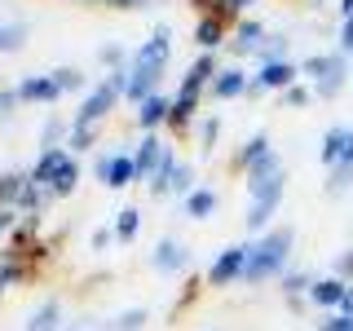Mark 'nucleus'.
<instances>
[{
  "label": "nucleus",
  "instance_id": "38",
  "mask_svg": "<svg viewBox=\"0 0 353 331\" xmlns=\"http://www.w3.org/2000/svg\"><path fill=\"white\" fill-rule=\"evenodd\" d=\"M97 62L110 66V71H119V62H124V49H119V44H102V49H97Z\"/></svg>",
  "mask_w": 353,
  "mask_h": 331
},
{
  "label": "nucleus",
  "instance_id": "34",
  "mask_svg": "<svg viewBox=\"0 0 353 331\" xmlns=\"http://www.w3.org/2000/svg\"><path fill=\"white\" fill-rule=\"evenodd\" d=\"M190 190H199V185H194V168H190V163H176V172H172V194H190Z\"/></svg>",
  "mask_w": 353,
  "mask_h": 331
},
{
  "label": "nucleus",
  "instance_id": "3",
  "mask_svg": "<svg viewBox=\"0 0 353 331\" xmlns=\"http://www.w3.org/2000/svg\"><path fill=\"white\" fill-rule=\"evenodd\" d=\"M283 190H287L283 168H279V172H270V177H252V181H248L252 203H248V212H243V225H248L252 234H265L270 217L279 212V203H283Z\"/></svg>",
  "mask_w": 353,
  "mask_h": 331
},
{
  "label": "nucleus",
  "instance_id": "13",
  "mask_svg": "<svg viewBox=\"0 0 353 331\" xmlns=\"http://www.w3.org/2000/svg\"><path fill=\"white\" fill-rule=\"evenodd\" d=\"M150 265L159 274H181L185 265H190V252H185L176 239H159V243H154V252H150Z\"/></svg>",
  "mask_w": 353,
  "mask_h": 331
},
{
  "label": "nucleus",
  "instance_id": "43",
  "mask_svg": "<svg viewBox=\"0 0 353 331\" xmlns=\"http://www.w3.org/2000/svg\"><path fill=\"white\" fill-rule=\"evenodd\" d=\"M22 102V97H18V88H0V119H5V115H14V106Z\"/></svg>",
  "mask_w": 353,
  "mask_h": 331
},
{
  "label": "nucleus",
  "instance_id": "42",
  "mask_svg": "<svg viewBox=\"0 0 353 331\" xmlns=\"http://www.w3.org/2000/svg\"><path fill=\"white\" fill-rule=\"evenodd\" d=\"M336 279L353 283V248H349V252H340V257H336Z\"/></svg>",
  "mask_w": 353,
  "mask_h": 331
},
{
  "label": "nucleus",
  "instance_id": "27",
  "mask_svg": "<svg viewBox=\"0 0 353 331\" xmlns=\"http://www.w3.org/2000/svg\"><path fill=\"white\" fill-rule=\"evenodd\" d=\"M75 185H80V163H75L71 154H66V159H62V168L53 172V181H49V194H71Z\"/></svg>",
  "mask_w": 353,
  "mask_h": 331
},
{
  "label": "nucleus",
  "instance_id": "7",
  "mask_svg": "<svg viewBox=\"0 0 353 331\" xmlns=\"http://www.w3.org/2000/svg\"><path fill=\"white\" fill-rule=\"evenodd\" d=\"M345 84H349V58L345 53H327V62H323V75L314 80V97H340L345 93Z\"/></svg>",
  "mask_w": 353,
  "mask_h": 331
},
{
  "label": "nucleus",
  "instance_id": "41",
  "mask_svg": "<svg viewBox=\"0 0 353 331\" xmlns=\"http://www.w3.org/2000/svg\"><path fill=\"white\" fill-rule=\"evenodd\" d=\"M93 137H97V128H71V137H66V146L84 150V146H93Z\"/></svg>",
  "mask_w": 353,
  "mask_h": 331
},
{
  "label": "nucleus",
  "instance_id": "40",
  "mask_svg": "<svg viewBox=\"0 0 353 331\" xmlns=\"http://www.w3.org/2000/svg\"><path fill=\"white\" fill-rule=\"evenodd\" d=\"M318 331H353V318L349 314H327L323 323H318Z\"/></svg>",
  "mask_w": 353,
  "mask_h": 331
},
{
  "label": "nucleus",
  "instance_id": "14",
  "mask_svg": "<svg viewBox=\"0 0 353 331\" xmlns=\"http://www.w3.org/2000/svg\"><path fill=\"white\" fill-rule=\"evenodd\" d=\"M345 292H349V283L336 279V274H327V279H314V287H309V301H314L318 309H331V314H340V305H345Z\"/></svg>",
  "mask_w": 353,
  "mask_h": 331
},
{
  "label": "nucleus",
  "instance_id": "5",
  "mask_svg": "<svg viewBox=\"0 0 353 331\" xmlns=\"http://www.w3.org/2000/svg\"><path fill=\"white\" fill-rule=\"evenodd\" d=\"M93 172H97V181H102V185H110V190H124V185L137 181V163H132V154H124V150L97 154Z\"/></svg>",
  "mask_w": 353,
  "mask_h": 331
},
{
  "label": "nucleus",
  "instance_id": "35",
  "mask_svg": "<svg viewBox=\"0 0 353 331\" xmlns=\"http://www.w3.org/2000/svg\"><path fill=\"white\" fill-rule=\"evenodd\" d=\"M53 80H58V88H62V93H75V88L84 93V75L75 71V66H58V71H53Z\"/></svg>",
  "mask_w": 353,
  "mask_h": 331
},
{
  "label": "nucleus",
  "instance_id": "32",
  "mask_svg": "<svg viewBox=\"0 0 353 331\" xmlns=\"http://www.w3.org/2000/svg\"><path fill=\"white\" fill-rule=\"evenodd\" d=\"M146 323H150V314H146V309H124V314H119L115 323H110V331H141Z\"/></svg>",
  "mask_w": 353,
  "mask_h": 331
},
{
  "label": "nucleus",
  "instance_id": "36",
  "mask_svg": "<svg viewBox=\"0 0 353 331\" xmlns=\"http://www.w3.org/2000/svg\"><path fill=\"white\" fill-rule=\"evenodd\" d=\"M199 18H230V0H190Z\"/></svg>",
  "mask_w": 353,
  "mask_h": 331
},
{
  "label": "nucleus",
  "instance_id": "49",
  "mask_svg": "<svg viewBox=\"0 0 353 331\" xmlns=\"http://www.w3.org/2000/svg\"><path fill=\"white\" fill-rule=\"evenodd\" d=\"M248 5H256V0H230V18H234V14H243Z\"/></svg>",
  "mask_w": 353,
  "mask_h": 331
},
{
  "label": "nucleus",
  "instance_id": "28",
  "mask_svg": "<svg viewBox=\"0 0 353 331\" xmlns=\"http://www.w3.org/2000/svg\"><path fill=\"white\" fill-rule=\"evenodd\" d=\"M137 230H141V212H137V208H124V212H115V239H119V243L137 239Z\"/></svg>",
  "mask_w": 353,
  "mask_h": 331
},
{
  "label": "nucleus",
  "instance_id": "4",
  "mask_svg": "<svg viewBox=\"0 0 353 331\" xmlns=\"http://www.w3.org/2000/svg\"><path fill=\"white\" fill-rule=\"evenodd\" d=\"M243 265H248V243H230V248H221L212 257V265H208V287L243 283Z\"/></svg>",
  "mask_w": 353,
  "mask_h": 331
},
{
  "label": "nucleus",
  "instance_id": "11",
  "mask_svg": "<svg viewBox=\"0 0 353 331\" xmlns=\"http://www.w3.org/2000/svg\"><path fill=\"white\" fill-rule=\"evenodd\" d=\"M248 84H252V75L243 71V66H216V75H212V97H221V102H234V97L248 93Z\"/></svg>",
  "mask_w": 353,
  "mask_h": 331
},
{
  "label": "nucleus",
  "instance_id": "29",
  "mask_svg": "<svg viewBox=\"0 0 353 331\" xmlns=\"http://www.w3.org/2000/svg\"><path fill=\"white\" fill-rule=\"evenodd\" d=\"M194 110H199V102H181V97H172V106H168V124H172L176 132H185V128H190V119H194Z\"/></svg>",
  "mask_w": 353,
  "mask_h": 331
},
{
  "label": "nucleus",
  "instance_id": "24",
  "mask_svg": "<svg viewBox=\"0 0 353 331\" xmlns=\"http://www.w3.org/2000/svg\"><path fill=\"white\" fill-rule=\"evenodd\" d=\"M345 190H353V146L345 150V159L336 168H327V194H345Z\"/></svg>",
  "mask_w": 353,
  "mask_h": 331
},
{
  "label": "nucleus",
  "instance_id": "16",
  "mask_svg": "<svg viewBox=\"0 0 353 331\" xmlns=\"http://www.w3.org/2000/svg\"><path fill=\"white\" fill-rule=\"evenodd\" d=\"M18 97L22 102H58L62 88H58V80H53V71L49 75H27V80L18 84Z\"/></svg>",
  "mask_w": 353,
  "mask_h": 331
},
{
  "label": "nucleus",
  "instance_id": "30",
  "mask_svg": "<svg viewBox=\"0 0 353 331\" xmlns=\"http://www.w3.org/2000/svg\"><path fill=\"white\" fill-rule=\"evenodd\" d=\"M261 62H287V36H265L261 53H256V66Z\"/></svg>",
  "mask_w": 353,
  "mask_h": 331
},
{
  "label": "nucleus",
  "instance_id": "6",
  "mask_svg": "<svg viewBox=\"0 0 353 331\" xmlns=\"http://www.w3.org/2000/svg\"><path fill=\"white\" fill-rule=\"evenodd\" d=\"M296 80H301V66H296L292 58L287 62H261L256 66V75H252V84H248V93H265V88H292Z\"/></svg>",
  "mask_w": 353,
  "mask_h": 331
},
{
  "label": "nucleus",
  "instance_id": "48",
  "mask_svg": "<svg viewBox=\"0 0 353 331\" xmlns=\"http://www.w3.org/2000/svg\"><path fill=\"white\" fill-rule=\"evenodd\" d=\"M110 234H115V230H93V248H106Z\"/></svg>",
  "mask_w": 353,
  "mask_h": 331
},
{
  "label": "nucleus",
  "instance_id": "44",
  "mask_svg": "<svg viewBox=\"0 0 353 331\" xmlns=\"http://www.w3.org/2000/svg\"><path fill=\"white\" fill-rule=\"evenodd\" d=\"M323 62H327V53H314V58L301 62V71L309 75V80H318V75H323Z\"/></svg>",
  "mask_w": 353,
  "mask_h": 331
},
{
  "label": "nucleus",
  "instance_id": "15",
  "mask_svg": "<svg viewBox=\"0 0 353 331\" xmlns=\"http://www.w3.org/2000/svg\"><path fill=\"white\" fill-rule=\"evenodd\" d=\"M353 146V128L349 124H336V128H327L323 132V146H318V159L327 163V168H336L340 159H345V150Z\"/></svg>",
  "mask_w": 353,
  "mask_h": 331
},
{
  "label": "nucleus",
  "instance_id": "9",
  "mask_svg": "<svg viewBox=\"0 0 353 331\" xmlns=\"http://www.w3.org/2000/svg\"><path fill=\"white\" fill-rule=\"evenodd\" d=\"M212 75H216V58L212 53H199V58L185 66V75H181V102H199V93H203L208 84H212Z\"/></svg>",
  "mask_w": 353,
  "mask_h": 331
},
{
  "label": "nucleus",
  "instance_id": "20",
  "mask_svg": "<svg viewBox=\"0 0 353 331\" xmlns=\"http://www.w3.org/2000/svg\"><path fill=\"white\" fill-rule=\"evenodd\" d=\"M31 279V265H27V252H9L5 261H0V296L9 292L14 283H27Z\"/></svg>",
  "mask_w": 353,
  "mask_h": 331
},
{
  "label": "nucleus",
  "instance_id": "19",
  "mask_svg": "<svg viewBox=\"0 0 353 331\" xmlns=\"http://www.w3.org/2000/svg\"><path fill=\"white\" fill-rule=\"evenodd\" d=\"M62 159H66V150H62V146H49V150H44L40 159H36V168L27 172V177H31V185H40V190H49L53 172L62 168Z\"/></svg>",
  "mask_w": 353,
  "mask_h": 331
},
{
  "label": "nucleus",
  "instance_id": "46",
  "mask_svg": "<svg viewBox=\"0 0 353 331\" xmlns=\"http://www.w3.org/2000/svg\"><path fill=\"white\" fill-rule=\"evenodd\" d=\"M340 53H353V18H345V27H340Z\"/></svg>",
  "mask_w": 353,
  "mask_h": 331
},
{
  "label": "nucleus",
  "instance_id": "17",
  "mask_svg": "<svg viewBox=\"0 0 353 331\" xmlns=\"http://www.w3.org/2000/svg\"><path fill=\"white\" fill-rule=\"evenodd\" d=\"M168 106H172V97H163V93H150L146 102L137 106V124L146 128V132H154L159 124H168Z\"/></svg>",
  "mask_w": 353,
  "mask_h": 331
},
{
  "label": "nucleus",
  "instance_id": "31",
  "mask_svg": "<svg viewBox=\"0 0 353 331\" xmlns=\"http://www.w3.org/2000/svg\"><path fill=\"white\" fill-rule=\"evenodd\" d=\"M22 40H27V27H18V22H0V53L22 49Z\"/></svg>",
  "mask_w": 353,
  "mask_h": 331
},
{
  "label": "nucleus",
  "instance_id": "33",
  "mask_svg": "<svg viewBox=\"0 0 353 331\" xmlns=\"http://www.w3.org/2000/svg\"><path fill=\"white\" fill-rule=\"evenodd\" d=\"M309 287H314V279H309L305 270H292L283 279V292H287V301H296V296H309Z\"/></svg>",
  "mask_w": 353,
  "mask_h": 331
},
{
  "label": "nucleus",
  "instance_id": "50",
  "mask_svg": "<svg viewBox=\"0 0 353 331\" xmlns=\"http://www.w3.org/2000/svg\"><path fill=\"white\" fill-rule=\"evenodd\" d=\"M340 314H349V318H353V283H349V292H345V305H340Z\"/></svg>",
  "mask_w": 353,
  "mask_h": 331
},
{
  "label": "nucleus",
  "instance_id": "26",
  "mask_svg": "<svg viewBox=\"0 0 353 331\" xmlns=\"http://www.w3.org/2000/svg\"><path fill=\"white\" fill-rule=\"evenodd\" d=\"M194 40H199V49H216L221 40H225V18H199L194 22Z\"/></svg>",
  "mask_w": 353,
  "mask_h": 331
},
{
  "label": "nucleus",
  "instance_id": "39",
  "mask_svg": "<svg viewBox=\"0 0 353 331\" xmlns=\"http://www.w3.org/2000/svg\"><path fill=\"white\" fill-rule=\"evenodd\" d=\"M62 119H49V124H44L40 128V141H44V150H49V146H62Z\"/></svg>",
  "mask_w": 353,
  "mask_h": 331
},
{
  "label": "nucleus",
  "instance_id": "47",
  "mask_svg": "<svg viewBox=\"0 0 353 331\" xmlns=\"http://www.w3.org/2000/svg\"><path fill=\"white\" fill-rule=\"evenodd\" d=\"M102 5H110V9H146L150 0H102Z\"/></svg>",
  "mask_w": 353,
  "mask_h": 331
},
{
  "label": "nucleus",
  "instance_id": "18",
  "mask_svg": "<svg viewBox=\"0 0 353 331\" xmlns=\"http://www.w3.org/2000/svg\"><path fill=\"white\" fill-rule=\"evenodd\" d=\"M27 331H62V301H58V296H49L44 305L31 309Z\"/></svg>",
  "mask_w": 353,
  "mask_h": 331
},
{
  "label": "nucleus",
  "instance_id": "21",
  "mask_svg": "<svg viewBox=\"0 0 353 331\" xmlns=\"http://www.w3.org/2000/svg\"><path fill=\"white\" fill-rule=\"evenodd\" d=\"M27 185H31V177H22V172H0V208H5V212H18Z\"/></svg>",
  "mask_w": 353,
  "mask_h": 331
},
{
  "label": "nucleus",
  "instance_id": "25",
  "mask_svg": "<svg viewBox=\"0 0 353 331\" xmlns=\"http://www.w3.org/2000/svg\"><path fill=\"white\" fill-rule=\"evenodd\" d=\"M216 203H221V199H216V190H203V185H199V190H190V194H185V217H194V221H208V217L216 212Z\"/></svg>",
  "mask_w": 353,
  "mask_h": 331
},
{
  "label": "nucleus",
  "instance_id": "51",
  "mask_svg": "<svg viewBox=\"0 0 353 331\" xmlns=\"http://www.w3.org/2000/svg\"><path fill=\"white\" fill-rule=\"evenodd\" d=\"M9 225H14V212H5V208H0V234H5Z\"/></svg>",
  "mask_w": 353,
  "mask_h": 331
},
{
  "label": "nucleus",
  "instance_id": "37",
  "mask_svg": "<svg viewBox=\"0 0 353 331\" xmlns=\"http://www.w3.org/2000/svg\"><path fill=\"white\" fill-rule=\"evenodd\" d=\"M283 102L301 110V106H309V102H314V88H305V84H292V88H287V93H283Z\"/></svg>",
  "mask_w": 353,
  "mask_h": 331
},
{
  "label": "nucleus",
  "instance_id": "2",
  "mask_svg": "<svg viewBox=\"0 0 353 331\" xmlns=\"http://www.w3.org/2000/svg\"><path fill=\"white\" fill-rule=\"evenodd\" d=\"M124 88H128V71H106L102 84H93V88L80 97V110H75L71 128H97V124L110 115V110H115L119 97H124Z\"/></svg>",
  "mask_w": 353,
  "mask_h": 331
},
{
  "label": "nucleus",
  "instance_id": "45",
  "mask_svg": "<svg viewBox=\"0 0 353 331\" xmlns=\"http://www.w3.org/2000/svg\"><path fill=\"white\" fill-rule=\"evenodd\" d=\"M216 132H221V119H203V128H199V137H203V146H208V150H212Z\"/></svg>",
  "mask_w": 353,
  "mask_h": 331
},
{
  "label": "nucleus",
  "instance_id": "53",
  "mask_svg": "<svg viewBox=\"0 0 353 331\" xmlns=\"http://www.w3.org/2000/svg\"><path fill=\"white\" fill-rule=\"evenodd\" d=\"M88 5H102V0H88Z\"/></svg>",
  "mask_w": 353,
  "mask_h": 331
},
{
  "label": "nucleus",
  "instance_id": "12",
  "mask_svg": "<svg viewBox=\"0 0 353 331\" xmlns=\"http://www.w3.org/2000/svg\"><path fill=\"white\" fill-rule=\"evenodd\" d=\"M159 80H163V71H150V66L132 62V66H128V88H124V97L141 106L150 93H159Z\"/></svg>",
  "mask_w": 353,
  "mask_h": 331
},
{
  "label": "nucleus",
  "instance_id": "1",
  "mask_svg": "<svg viewBox=\"0 0 353 331\" xmlns=\"http://www.w3.org/2000/svg\"><path fill=\"white\" fill-rule=\"evenodd\" d=\"M296 248V230L279 225V230H265L256 243H248V265H243V283H265L287 265Z\"/></svg>",
  "mask_w": 353,
  "mask_h": 331
},
{
  "label": "nucleus",
  "instance_id": "8",
  "mask_svg": "<svg viewBox=\"0 0 353 331\" xmlns=\"http://www.w3.org/2000/svg\"><path fill=\"white\" fill-rule=\"evenodd\" d=\"M172 58V31H168V22H159V27L150 31V40L141 44L137 53H132V62H141V66H150V71H163Z\"/></svg>",
  "mask_w": 353,
  "mask_h": 331
},
{
  "label": "nucleus",
  "instance_id": "52",
  "mask_svg": "<svg viewBox=\"0 0 353 331\" xmlns=\"http://www.w3.org/2000/svg\"><path fill=\"white\" fill-rule=\"evenodd\" d=\"M340 14H345V18H353V0H340Z\"/></svg>",
  "mask_w": 353,
  "mask_h": 331
},
{
  "label": "nucleus",
  "instance_id": "10",
  "mask_svg": "<svg viewBox=\"0 0 353 331\" xmlns=\"http://www.w3.org/2000/svg\"><path fill=\"white\" fill-rule=\"evenodd\" d=\"M163 159H168V146H163L154 132H146V137L137 141V150H132V163H137V181H150V177L163 168Z\"/></svg>",
  "mask_w": 353,
  "mask_h": 331
},
{
  "label": "nucleus",
  "instance_id": "23",
  "mask_svg": "<svg viewBox=\"0 0 353 331\" xmlns=\"http://www.w3.org/2000/svg\"><path fill=\"white\" fill-rule=\"evenodd\" d=\"M270 31L261 27V22H252V18H243L239 22V31H234V53H261V44Z\"/></svg>",
  "mask_w": 353,
  "mask_h": 331
},
{
  "label": "nucleus",
  "instance_id": "22",
  "mask_svg": "<svg viewBox=\"0 0 353 331\" xmlns=\"http://www.w3.org/2000/svg\"><path fill=\"white\" fill-rule=\"evenodd\" d=\"M270 154H274L270 137H265V132H256V137H248V141H243V150L234 154V163H239L243 172H248V168H256L261 159H270Z\"/></svg>",
  "mask_w": 353,
  "mask_h": 331
}]
</instances>
